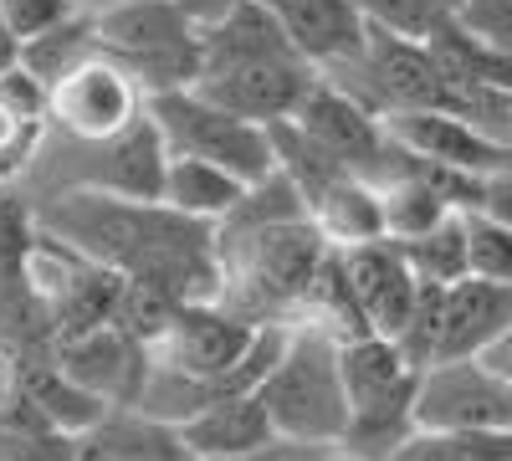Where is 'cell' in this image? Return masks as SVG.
Masks as SVG:
<instances>
[{
    "instance_id": "11",
    "label": "cell",
    "mask_w": 512,
    "mask_h": 461,
    "mask_svg": "<svg viewBox=\"0 0 512 461\" xmlns=\"http://www.w3.org/2000/svg\"><path fill=\"white\" fill-rule=\"evenodd\" d=\"M292 118L303 123V129H308L338 164H349L354 175L379 180L384 164H390L395 139H390V129H384V118H379L369 103H359L349 88H338L333 77H318L313 88H308V98L297 103Z\"/></svg>"
},
{
    "instance_id": "33",
    "label": "cell",
    "mask_w": 512,
    "mask_h": 461,
    "mask_svg": "<svg viewBox=\"0 0 512 461\" xmlns=\"http://www.w3.org/2000/svg\"><path fill=\"white\" fill-rule=\"evenodd\" d=\"M482 211H492L502 226H512V164L497 175H487V200H482Z\"/></svg>"
},
{
    "instance_id": "34",
    "label": "cell",
    "mask_w": 512,
    "mask_h": 461,
    "mask_svg": "<svg viewBox=\"0 0 512 461\" xmlns=\"http://www.w3.org/2000/svg\"><path fill=\"white\" fill-rule=\"evenodd\" d=\"M21 57H26V41L6 26V16H0V77H6L11 67H21Z\"/></svg>"
},
{
    "instance_id": "1",
    "label": "cell",
    "mask_w": 512,
    "mask_h": 461,
    "mask_svg": "<svg viewBox=\"0 0 512 461\" xmlns=\"http://www.w3.org/2000/svg\"><path fill=\"white\" fill-rule=\"evenodd\" d=\"M88 257L128 282H149L175 303H200L221 292L216 226L169 211L164 200H118L103 190H57L36 216Z\"/></svg>"
},
{
    "instance_id": "36",
    "label": "cell",
    "mask_w": 512,
    "mask_h": 461,
    "mask_svg": "<svg viewBox=\"0 0 512 461\" xmlns=\"http://www.w3.org/2000/svg\"><path fill=\"white\" fill-rule=\"evenodd\" d=\"M482 359H492V364H497V369L507 374V380H512V333H507V339H502V344H497L492 354H482Z\"/></svg>"
},
{
    "instance_id": "13",
    "label": "cell",
    "mask_w": 512,
    "mask_h": 461,
    "mask_svg": "<svg viewBox=\"0 0 512 461\" xmlns=\"http://www.w3.org/2000/svg\"><path fill=\"white\" fill-rule=\"evenodd\" d=\"M384 129H390L395 144H405L420 159H436V164H456V170H472V175H497L512 164V144L477 129L472 118L446 113V108H400V113H384Z\"/></svg>"
},
{
    "instance_id": "5",
    "label": "cell",
    "mask_w": 512,
    "mask_h": 461,
    "mask_svg": "<svg viewBox=\"0 0 512 461\" xmlns=\"http://www.w3.org/2000/svg\"><path fill=\"white\" fill-rule=\"evenodd\" d=\"M420 364L405 354L400 339L364 333L344 344V385H349V431L344 446L359 461H395V451L420 431Z\"/></svg>"
},
{
    "instance_id": "19",
    "label": "cell",
    "mask_w": 512,
    "mask_h": 461,
    "mask_svg": "<svg viewBox=\"0 0 512 461\" xmlns=\"http://www.w3.org/2000/svg\"><path fill=\"white\" fill-rule=\"evenodd\" d=\"M308 216L318 221V231H323L328 246H338V251L390 236V221H384V185L369 180V175H338V180L308 205Z\"/></svg>"
},
{
    "instance_id": "8",
    "label": "cell",
    "mask_w": 512,
    "mask_h": 461,
    "mask_svg": "<svg viewBox=\"0 0 512 461\" xmlns=\"http://www.w3.org/2000/svg\"><path fill=\"white\" fill-rule=\"evenodd\" d=\"M72 170H57L47 180V195L57 190H103L118 200H164V175H169V139L144 113L139 123H128L123 134L103 144H77L67 139Z\"/></svg>"
},
{
    "instance_id": "21",
    "label": "cell",
    "mask_w": 512,
    "mask_h": 461,
    "mask_svg": "<svg viewBox=\"0 0 512 461\" xmlns=\"http://www.w3.org/2000/svg\"><path fill=\"white\" fill-rule=\"evenodd\" d=\"M21 364V385L26 395L41 405V415L52 421V431L62 436H82V431H93L103 415L113 410L103 395H93L82 380H72V374L47 354V359H16Z\"/></svg>"
},
{
    "instance_id": "14",
    "label": "cell",
    "mask_w": 512,
    "mask_h": 461,
    "mask_svg": "<svg viewBox=\"0 0 512 461\" xmlns=\"http://www.w3.org/2000/svg\"><path fill=\"white\" fill-rule=\"evenodd\" d=\"M344 272L354 282V298H359L369 328L384 333V339H400L415 303H420V277H415V267L405 257V246L395 236L349 246L344 251Z\"/></svg>"
},
{
    "instance_id": "28",
    "label": "cell",
    "mask_w": 512,
    "mask_h": 461,
    "mask_svg": "<svg viewBox=\"0 0 512 461\" xmlns=\"http://www.w3.org/2000/svg\"><path fill=\"white\" fill-rule=\"evenodd\" d=\"M52 123H41V118H26L16 108L0 103V185L16 180L26 164L41 154V134H47Z\"/></svg>"
},
{
    "instance_id": "31",
    "label": "cell",
    "mask_w": 512,
    "mask_h": 461,
    "mask_svg": "<svg viewBox=\"0 0 512 461\" xmlns=\"http://www.w3.org/2000/svg\"><path fill=\"white\" fill-rule=\"evenodd\" d=\"M0 461H77V446L62 431H0Z\"/></svg>"
},
{
    "instance_id": "16",
    "label": "cell",
    "mask_w": 512,
    "mask_h": 461,
    "mask_svg": "<svg viewBox=\"0 0 512 461\" xmlns=\"http://www.w3.org/2000/svg\"><path fill=\"white\" fill-rule=\"evenodd\" d=\"M507 333H512V282H492V277L466 272L461 282L446 287L436 364L441 359H482L507 339Z\"/></svg>"
},
{
    "instance_id": "35",
    "label": "cell",
    "mask_w": 512,
    "mask_h": 461,
    "mask_svg": "<svg viewBox=\"0 0 512 461\" xmlns=\"http://www.w3.org/2000/svg\"><path fill=\"white\" fill-rule=\"evenodd\" d=\"M21 385V364L11 359V354H0V405L11 400V390Z\"/></svg>"
},
{
    "instance_id": "26",
    "label": "cell",
    "mask_w": 512,
    "mask_h": 461,
    "mask_svg": "<svg viewBox=\"0 0 512 461\" xmlns=\"http://www.w3.org/2000/svg\"><path fill=\"white\" fill-rule=\"evenodd\" d=\"M395 461H512V431H415Z\"/></svg>"
},
{
    "instance_id": "38",
    "label": "cell",
    "mask_w": 512,
    "mask_h": 461,
    "mask_svg": "<svg viewBox=\"0 0 512 461\" xmlns=\"http://www.w3.org/2000/svg\"><path fill=\"white\" fill-rule=\"evenodd\" d=\"M82 6H93V11H103V6H123V0H82Z\"/></svg>"
},
{
    "instance_id": "17",
    "label": "cell",
    "mask_w": 512,
    "mask_h": 461,
    "mask_svg": "<svg viewBox=\"0 0 512 461\" xmlns=\"http://www.w3.org/2000/svg\"><path fill=\"white\" fill-rule=\"evenodd\" d=\"M180 436L195 451V461H236V456L267 451V446L282 441L262 395H216L195 415H185Z\"/></svg>"
},
{
    "instance_id": "24",
    "label": "cell",
    "mask_w": 512,
    "mask_h": 461,
    "mask_svg": "<svg viewBox=\"0 0 512 461\" xmlns=\"http://www.w3.org/2000/svg\"><path fill=\"white\" fill-rule=\"evenodd\" d=\"M98 52V16L82 6L72 21H62L57 31H47V36H36V41H26V67L41 77V82H57L62 72H72L77 62H88Z\"/></svg>"
},
{
    "instance_id": "29",
    "label": "cell",
    "mask_w": 512,
    "mask_h": 461,
    "mask_svg": "<svg viewBox=\"0 0 512 461\" xmlns=\"http://www.w3.org/2000/svg\"><path fill=\"white\" fill-rule=\"evenodd\" d=\"M82 11V0H0V16H6V26L21 36V41H36L57 31L62 21H72Z\"/></svg>"
},
{
    "instance_id": "6",
    "label": "cell",
    "mask_w": 512,
    "mask_h": 461,
    "mask_svg": "<svg viewBox=\"0 0 512 461\" xmlns=\"http://www.w3.org/2000/svg\"><path fill=\"white\" fill-rule=\"evenodd\" d=\"M93 16H98V52L118 57L149 98L200 82L205 31L185 11V0H123V6H103Z\"/></svg>"
},
{
    "instance_id": "25",
    "label": "cell",
    "mask_w": 512,
    "mask_h": 461,
    "mask_svg": "<svg viewBox=\"0 0 512 461\" xmlns=\"http://www.w3.org/2000/svg\"><path fill=\"white\" fill-rule=\"evenodd\" d=\"M400 246H405V257H410V267H415V277H420V282H441V287H451V282H461L466 272H472V257H466V221H461V211H456V216H446L436 231L410 236V241H400Z\"/></svg>"
},
{
    "instance_id": "23",
    "label": "cell",
    "mask_w": 512,
    "mask_h": 461,
    "mask_svg": "<svg viewBox=\"0 0 512 461\" xmlns=\"http://www.w3.org/2000/svg\"><path fill=\"white\" fill-rule=\"evenodd\" d=\"M292 323L323 328V333H333L338 344L374 333L369 318H364V308H359V298H354V282H349V272H344V251H338V246L323 257V267H318V277H313L308 298H303V308H297Z\"/></svg>"
},
{
    "instance_id": "10",
    "label": "cell",
    "mask_w": 512,
    "mask_h": 461,
    "mask_svg": "<svg viewBox=\"0 0 512 461\" xmlns=\"http://www.w3.org/2000/svg\"><path fill=\"white\" fill-rule=\"evenodd\" d=\"M420 431H512V380L492 359H441L420 374Z\"/></svg>"
},
{
    "instance_id": "9",
    "label": "cell",
    "mask_w": 512,
    "mask_h": 461,
    "mask_svg": "<svg viewBox=\"0 0 512 461\" xmlns=\"http://www.w3.org/2000/svg\"><path fill=\"white\" fill-rule=\"evenodd\" d=\"M149 113V93L118 57L93 52L52 82V129L77 144H103Z\"/></svg>"
},
{
    "instance_id": "2",
    "label": "cell",
    "mask_w": 512,
    "mask_h": 461,
    "mask_svg": "<svg viewBox=\"0 0 512 461\" xmlns=\"http://www.w3.org/2000/svg\"><path fill=\"white\" fill-rule=\"evenodd\" d=\"M318 77L323 72L292 47L262 0H241L221 21L205 26V67L195 88L241 118H292Z\"/></svg>"
},
{
    "instance_id": "32",
    "label": "cell",
    "mask_w": 512,
    "mask_h": 461,
    "mask_svg": "<svg viewBox=\"0 0 512 461\" xmlns=\"http://www.w3.org/2000/svg\"><path fill=\"white\" fill-rule=\"evenodd\" d=\"M451 16L466 31H477L482 41H492V47L512 52V0H461Z\"/></svg>"
},
{
    "instance_id": "30",
    "label": "cell",
    "mask_w": 512,
    "mask_h": 461,
    "mask_svg": "<svg viewBox=\"0 0 512 461\" xmlns=\"http://www.w3.org/2000/svg\"><path fill=\"white\" fill-rule=\"evenodd\" d=\"M369 11V21H384L395 31H410V36H425L441 16H451L461 0H359Z\"/></svg>"
},
{
    "instance_id": "4",
    "label": "cell",
    "mask_w": 512,
    "mask_h": 461,
    "mask_svg": "<svg viewBox=\"0 0 512 461\" xmlns=\"http://www.w3.org/2000/svg\"><path fill=\"white\" fill-rule=\"evenodd\" d=\"M282 441L338 451L349 431V385H344V344L323 328L292 323V344L282 364L256 390Z\"/></svg>"
},
{
    "instance_id": "27",
    "label": "cell",
    "mask_w": 512,
    "mask_h": 461,
    "mask_svg": "<svg viewBox=\"0 0 512 461\" xmlns=\"http://www.w3.org/2000/svg\"><path fill=\"white\" fill-rule=\"evenodd\" d=\"M466 221V257L477 277L512 282V226H502L492 211H461Z\"/></svg>"
},
{
    "instance_id": "22",
    "label": "cell",
    "mask_w": 512,
    "mask_h": 461,
    "mask_svg": "<svg viewBox=\"0 0 512 461\" xmlns=\"http://www.w3.org/2000/svg\"><path fill=\"white\" fill-rule=\"evenodd\" d=\"M425 47L436 52L441 72L456 82H482V88H507L512 93V52L482 41L477 31H466L456 16H441L425 31Z\"/></svg>"
},
{
    "instance_id": "7",
    "label": "cell",
    "mask_w": 512,
    "mask_h": 461,
    "mask_svg": "<svg viewBox=\"0 0 512 461\" xmlns=\"http://www.w3.org/2000/svg\"><path fill=\"white\" fill-rule=\"evenodd\" d=\"M149 113L169 139V154H190L210 159L221 170L241 180H262L277 170V149H272V123H256L231 113L226 103L205 98L200 88H175V93H154Z\"/></svg>"
},
{
    "instance_id": "3",
    "label": "cell",
    "mask_w": 512,
    "mask_h": 461,
    "mask_svg": "<svg viewBox=\"0 0 512 461\" xmlns=\"http://www.w3.org/2000/svg\"><path fill=\"white\" fill-rule=\"evenodd\" d=\"M328 251L333 246L313 216L221 221L216 226V257H221L216 303L231 308L251 328L256 323H292Z\"/></svg>"
},
{
    "instance_id": "20",
    "label": "cell",
    "mask_w": 512,
    "mask_h": 461,
    "mask_svg": "<svg viewBox=\"0 0 512 461\" xmlns=\"http://www.w3.org/2000/svg\"><path fill=\"white\" fill-rule=\"evenodd\" d=\"M251 180L221 170V164L210 159H190V154H169V175H164V205L169 211H180L190 221H205V226H221L241 195H246Z\"/></svg>"
},
{
    "instance_id": "15",
    "label": "cell",
    "mask_w": 512,
    "mask_h": 461,
    "mask_svg": "<svg viewBox=\"0 0 512 461\" xmlns=\"http://www.w3.org/2000/svg\"><path fill=\"white\" fill-rule=\"evenodd\" d=\"M262 6L318 72L354 62L369 41V11L359 0H262Z\"/></svg>"
},
{
    "instance_id": "18",
    "label": "cell",
    "mask_w": 512,
    "mask_h": 461,
    "mask_svg": "<svg viewBox=\"0 0 512 461\" xmlns=\"http://www.w3.org/2000/svg\"><path fill=\"white\" fill-rule=\"evenodd\" d=\"M77 461H195L175 421L139 410V405H113L93 431L72 436Z\"/></svg>"
},
{
    "instance_id": "37",
    "label": "cell",
    "mask_w": 512,
    "mask_h": 461,
    "mask_svg": "<svg viewBox=\"0 0 512 461\" xmlns=\"http://www.w3.org/2000/svg\"><path fill=\"white\" fill-rule=\"evenodd\" d=\"M313 461H359V456H349V451H318Z\"/></svg>"
},
{
    "instance_id": "12",
    "label": "cell",
    "mask_w": 512,
    "mask_h": 461,
    "mask_svg": "<svg viewBox=\"0 0 512 461\" xmlns=\"http://www.w3.org/2000/svg\"><path fill=\"white\" fill-rule=\"evenodd\" d=\"M52 359L108 405H139V390L149 380V349L113 318L67 333V339H52Z\"/></svg>"
}]
</instances>
